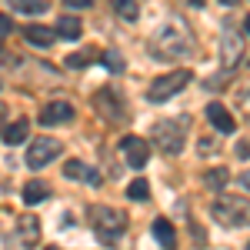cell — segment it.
<instances>
[{"instance_id":"7a4b0ae2","label":"cell","mask_w":250,"mask_h":250,"mask_svg":"<svg viewBox=\"0 0 250 250\" xmlns=\"http://www.w3.org/2000/svg\"><path fill=\"white\" fill-rule=\"evenodd\" d=\"M90 220H94V230L104 244H120L127 233V213L117 207H94Z\"/></svg>"},{"instance_id":"6da1fadb","label":"cell","mask_w":250,"mask_h":250,"mask_svg":"<svg viewBox=\"0 0 250 250\" xmlns=\"http://www.w3.org/2000/svg\"><path fill=\"white\" fill-rule=\"evenodd\" d=\"M193 54V34L180 17H167L150 37V57L157 60H184Z\"/></svg>"},{"instance_id":"5b68a950","label":"cell","mask_w":250,"mask_h":250,"mask_svg":"<svg viewBox=\"0 0 250 250\" xmlns=\"http://www.w3.org/2000/svg\"><path fill=\"white\" fill-rule=\"evenodd\" d=\"M187 83H190V70H170V74H164V77H157L154 83H150L147 97H150L154 104H164V100L177 97Z\"/></svg>"},{"instance_id":"9c48e42d","label":"cell","mask_w":250,"mask_h":250,"mask_svg":"<svg viewBox=\"0 0 250 250\" xmlns=\"http://www.w3.org/2000/svg\"><path fill=\"white\" fill-rule=\"evenodd\" d=\"M40 237V220L37 217H20L17 220V233H14V240H10V250L20 244V250H30L34 244H37Z\"/></svg>"},{"instance_id":"484cf974","label":"cell","mask_w":250,"mask_h":250,"mask_svg":"<svg viewBox=\"0 0 250 250\" xmlns=\"http://www.w3.org/2000/svg\"><path fill=\"white\" fill-rule=\"evenodd\" d=\"M10 30H14V20H10V17H3V14H0V37H7Z\"/></svg>"},{"instance_id":"cb8c5ba5","label":"cell","mask_w":250,"mask_h":250,"mask_svg":"<svg viewBox=\"0 0 250 250\" xmlns=\"http://www.w3.org/2000/svg\"><path fill=\"white\" fill-rule=\"evenodd\" d=\"M100 60H104V67H107V70H114V74H120V70H124V57H120L117 50H107Z\"/></svg>"},{"instance_id":"9a60e30c","label":"cell","mask_w":250,"mask_h":250,"mask_svg":"<svg viewBox=\"0 0 250 250\" xmlns=\"http://www.w3.org/2000/svg\"><path fill=\"white\" fill-rule=\"evenodd\" d=\"M154 237H157V244H160L164 250H177V230H173L170 220L157 217L154 220Z\"/></svg>"},{"instance_id":"d4e9b609","label":"cell","mask_w":250,"mask_h":250,"mask_svg":"<svg viewBox=\"0 0 250 250\" xmlns=\"http://www.w3.org/2000/svg\"><path fill=\"white\" fill-rule=\"evenodd\" d=\"M237 104H240V114L250 120V90H244V94L237 97Z\"/></svg>"},{"instance_id":"f546056e","label":"cell","mask_w":250,"mask_h":250,"mask_svg":"<svg viewBox=\"0 0 250 250\" xmlns=\"http://www.w3.org/2000/svg\"><path fill=\"white\" fill-rule=\"evenodd\" d=\"M187 3H190V7H204V0H187Z\"/></svg>"},{"instance_id":"2e32d148","label":"cell","mask_w":250,"mask_h":250,"mask_svg":"<svg viewBox=\"0 0 250 250\" xmlns=\"http://www.w3.org/2000/svg\"><path fill=\"white\" fill-rule=\"evenodd\" d=\"M50 197V184L47 180H27V187H23V204H40V200H47Z\"/></svg>"},{"instance_id":"ba28073f","label":"cell","mask_w":250,"mask_h":250,"mask_svg":"<svg viewBox=\"0 0 250 250\" xmlns=\"http://www.w3.org/2000/svg\"><path fill=\"white\" fill-rule=\"evenodd\" d=\"M120 154H124V160L130 164V167H144L147 160H150V147H147V140L144 137H134V134H127L124 140H120Z\"/></svg>"},{"instance_id":"d6a6232c","label":"cell","mask_w":250,"mask_h":250,"mask_svg":"<svg viewBox=\"0 0 250 250\" xmlns=\"http://www.w3.org/2000/svg\"><path fill=\"white\" fill-rule=\"evenodd\" d=\"M47 250H60V247H47Z\"/></svg>"},{"instance_id":"ac0fdd59","label":"cell","mask_w":250,"mask_h":250,"mask_svg":"<svg viewBox=\"0 0 250 250\" xmlns=\"http://www.w3.org/2000/svg\"><path fill=\"white\" fill-rule=\"evenodd\" d=\"M54 30H57V37H63V40H80V17H60Z\"/></svg>"},{"instance_id":"8fae6325","label":"cell","mask_w":250,"mask_h":250,"mask_svg":"<svg viewBox=\"0 0 250 250\" xmlns=\"http://www.w3.org/2000/svg\"><path fill=\"white\" fill-rule=\"evenodd\" d=\"M207 120L213 124V130H220V134H233V127H237V120L230 117V110L224 107V104H207Z\"/></svg>"},{"instance_id":"4fadbf2b","label":"cell","mask_w":250,"mask_h":250,"mask_svg":"<svg viewBox=\"0 0 250 250\" xmlns=\"http://www.w3.org/2000/svg\"><path fill=\"white\" fill-rule=\"evenodd\" d=\"M23 40L27 43H34L40 50H47V47H54V40H57V30H50V27H40V23H30L27 30H23Z\"/></svg>"},{"instance_id":"8992f818","label":"cell","mask_w":250,"mask_h":250,"mask_svg":"<svg viewBox=\"0 0 250 250\" xmlns=\"http://www.w3.org/2000/svg\"><path fill=\"white\" fill-rule=\"evenodd\" d=\"M240 57H244L240 30L233 23H224V30H220V63H224V70H233L240 63Z\"/></svg>"},{"instance_id":"836d02e7","label":"cell","mask_w":250,"mask_h":250,"mask_svg":"<svg viewBox=\"0 0 250 250\" xmlns=\"http://www.w3.org/2000/svg\"><path fill=\"white\" fill-rule=\"evenodd\" d=\"M247 250H250V244H247Z\"/></svg>"},{"instance_id":"4dcf8cb0","label":"cell","mask_w":250,"mask_h":250,"mask_svg":"<svg viewBox=\"0 0 250 250\" xmlns=\"http://www.w3.org/2000/svg\"><path fill=\"white\" fill-rule=\"evenodd\" d=\"M244 30H247V34H250V17H244Z\"/></svg>"},{"instance_id":"e0dca14e","label":"cell","mask_w":250,"mask_h":250,"mask_svg":"<svg viewBox=\"0 0 250 250\" xmlns=\"http://www.w3.org/2000/svg\"><path fill=\"white\" fill-rule=\"evenodd\" d=\"M110 7H114V14L120 20H127V23H134L140 17V3L137 0H110Z\"/></svg>"},{"instance_id":"30bf717a","label":"cell","mask_w":250,"mask_h":250,"mask_svg":"<svg viewBox=\"0 0 250 250\" xmlns=\"http://www.w3.org/2000/svg\"><path fill=\"white\" fill-rule=\"evenodd\" d=\"M74 120V107L67 100H50L43 110H40V124L54 127V124H70Z\"/></svg>"},{"instance_id":"603a6c76","label":"cell","mask_w":250,"mask_h":250,"mask_svg":"<svg viewBox=\"0 0 250 250\" xmlns=\"http://www.w3.org/2000/svg\"><path fill=\"white\" fill-rule=\"evenodd\" d=\"M127 197H130V200H147V197H150V187H147V180H144V177H137L134 184L127 187Z\"/></svg>"},{"instance_id":"d6986e66","label":"cell","mask_w":250,"mask_h":250,"mask_svg":"<svg viewBox=\"0 0 250 250\" xmlns=\"http://www.w3.org/2000/svg\"><path fill=\"white\" fill-rule=\"evenodd\" d=\"M27 127H30L27 120H14V124L3 130V144H23V140H27Z\"/></svg>"},{"instance_id":"4316f807","label":"cell","mask_w":250,"mask_h":250,"mask_svg":"<svg viewBox=\"0 0 250 250\" xmlns=\"http://www.w3.org/2000/svg\"><path fill=\"white\" fill-rule=\"evenodd\" d=\"M233 154L237 157H250V140H240V144L233 147Z\"/></svg>"},{"instance_id":"7c38bea8","label":"cell","mask_w":250,"mask_h":250,"mask_svg":"<svg viewBox=\"0 0 250 250\" xmlns=\"http://www.w3.org/2000/svg\"><path fill=\"white\" fill-rule=\"evenodd\" d=\"M63 173L70 177V180H83L87 187H100L104 180H100V173L94 167H87V164H80V160H67L63 164Z\"/></svg>"},{"instance_id":"277c9868","label":"cell","mask_w":250,"mask_h":250,"mask_svg":"<svg viewBox=\"0 0 250 250\" xmlns=\"http://www.w3.org/2000/svg\"><path fill=\"white\" fill-rule=\"evenodd\" d=\"M210 213L220 227H244L250 224V200H240V197H220L210 204Z\"/></svg>"},{"instance_id":"83f0119b","label":"cell","mask_w":250,"mask_h":250,"mask_svg":"<svg viewBox=\"0 0 250 250\" xmlns=\"http://www.w3.org/2000/svg\"><path fill=\"white\" fill-rule=\"evenodd\" d=\"M63 3H67V7H74V10H83V7H90L94 0H63Z\"/></svg>"},{"instance_id":"1f68e13d","label":"cell","mask_w":250,"mask_h":250,"mask_svg":"<svg viewBox=\"0 0 250 250\" xmlns=\"http://www.w3.org/2000/svg\"><path fill=\"white\" fill-rule=\"evenodd\" d=\"M220 3H227V7H233V3H237V0H220Z\"/></svg>"},{"instance_id":"f1b7e54d","label":"cell","mask_w":250,"mask_h":250,"mask_svg":"<svg viewBox=\"0 0 250 250\" xmlns=\"http://www.w3.org/2000/svg\"><path fill=\"white\" fill-rule=\"evenodd\" d=\"M240 184H244V187L250 190V170H247V173H240Z\"/></svg>"},{"instance_id":"ffe728a7","label":"cell","mask_w":250,"mask_h":250,"mask_svg":"<svg viewBox=\"0 0 250 250\" xmlns=\"http://www.w3.org/2000/svg\"><path fill=\"white\" fill-rule=\"evenodd\" d=\"M227 180H230V173L224 170V167H213V170L204 173V184H207L210 190H224V187H227Z\"/></svg>"},{"instance_id":"44dd1931","label":"cell","mask_w":250,"mask_h":250,"mask_svg":"<svg viewBox=\"0 0 250 250\" xmlns=\"http://www.w3.org/2000/svg\"><path fill=\"white\" fill-rule=\"evenodd\" d=\"M94 50H80V54H70V57H67V67H70V70H87V67H90V63H94Z\"/></svg>"},{"instance_id":"7402d4cb","label":"cell","mask_w":250,"mask_h":250,"mask_svg":"<svg viewBox=\"0 0 250 250\" xmlns=\"http://www.w3.org/2000/svg\"><path fill=\"white\" fill-rule=\"evenodd\" d=\"M50 3L47 0H14V10L17 14H43Z\"/></svg>"},{"instance_id":"52a82bcc","label":"cell","mask_w":250,"mask_h":250,"mask_svg":"<svg viewBox=\"0 0 250 250\" xmlns=\"http://www.w3.org/2000/svg\"><path fill=\"white\" fill-rule=\"evenodd\" d=\"M57 154H60V144L54 137H37V140H30V147H27V167H30V170H40V167H47Z\"/></svg>"},{"instance_id":"3957f363","label":"cell","mask_w":250,"mask_h":250,"mask_svg":"<svg viewBox=\"0 0 250 250\" xmlns=\"http://www.w3.org/2000/svg\"><path fill=\"white\" fill-rule=\"evenodd\" d=\"M187 117H167V120H160L154 124V144L164 150V154H180L184 150V140H187Z\"/></svg>"},{"instance_id":"5bb4252c","label":"cell","mask_w":250,"mask_h":250,"mask_svg":"<svg viewBox=\"0 0 250 250\" xmlns=\"http://www.w3.org/2000/svg\"><path fill=\"white\" fill-rule=\"evenodd\" d=\"M94 107H97V110H100L104 117H110V120H117V117L124 114V107H120V100H117L114 90H97Z\"/></svg>"}]
</instances>
